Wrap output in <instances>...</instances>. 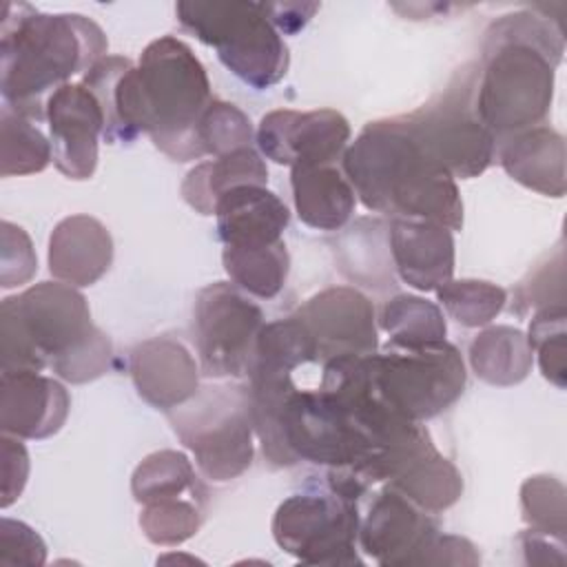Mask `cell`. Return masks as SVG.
<instances>
[{"mask_svg": "<svg viewBox=\"0 0 567 567\" xmlns=\"http://www.w3.org/2000/svg\"><path fill=\"white\" fill-rule=\"evenodd\" d=\"M111 339L91 321L86 297L62 281H40L0 303V372L51 368L66 383L109 372Z\"/></svg>", "mask_w": 567, "mask_h": 567, "instance_id": "6da1fadb", "label": "cell"}, {"mask_svg": "<svg viewBox=\"0 0 567 567\" xmlns=\"http://www.w3.org/2000/svg\"><path fill=\"white\" fill-rule=\"evenodd\" d=\"M341 171L372 213L436 221L450 230L463 226L456 179L423 151L401 115L368 122L343 151Z\"/></svg>", "mask_w": 567, "mask_h": 567, "instance_id": "7a4b0ae2", "label": "cell"}, {"mask_svg": "<svg viewBox=\"0 0 567 567\" xmlns=\"http://www.w3.org/2000/svg\"><path fill=\"white\" fill-rule=\"evenodd\" d=\"M560 58V27L534 11L507 13L487 27L474 106L496 144L543 124Z\"/></svg>", "mask_w": 567, "mask_h": 567, "instance_id": "3957f363", "label": "cell"}, {"mask_svg": "<svg viewBox=\"0 0 567 567\" xmlns=\"http://www.w3.org/2000/svg\"><path fill=\"white\" fill-rule=\"evenodd\" d=\"M106 35L80 13H42L24 2H4L0 18L2 104L40 122L47 97L100 62Z\"/></svg>", "mask_w": 567, "mask_h": 567, "instance_id": "277c9868", "label": "cell"}, {"mask_svg": "<svg viewBox=\"0 0 567 567\" xmlns=\"http://www.w3.org/2000/svg\"><path fill=\"white\" fill-rule=\"evenodd\" d=\"M144 133L175 162L202 159L197 124L213 102L204 64L175 35L148 42L137 62Z\"/></svg>", "mask_w": 567, "mask_h": 567, "instance_id": "5b68a950", "label": "cell"}, {"mask_svg": "<svg viewBox=\"0 0 567 567\" xmlns=\"http://www.w3.org/2000/svg\"><path fill=\"white\" fill-rule=\"evenodd\" d=\"M184 31L217 51L219 62L244 84L264 91L284 80L290 53L261 2H177Z\"/></svg>", "mask_w": 567, "mask_h": 567, "instance_id": "8992f818", "label": "cell"}, {"mask_svg": "<svg viewBox=\"0 0 567 567\" xmlns=\"http://www.w3.org/2000/svg\"><path fill=\"white\" fill-rule=\"evenodd\" d=\"M166 416L208 481L228 483L252 465L255 425L248 388L239 383L202 385L195 396L168 410Z\"/></svg>", "mask_w": 567, "mask_h": 567, "instance_id": "52a82bcc", "label": "cell"}, {"mask_svg": "<svg viewBox=\"0 0 567 567\" xmlns=\"http://www.w3.org/2000/svg\"><path fill=\"white\" fill-rule=\"evenodd\" d=\"M476 80L478 66L463 64L439 95L401 115L423 151L454 179L478 177L496 159V137L476 115Z\"/></svg>", "mask_w": 567, "mask_h": 567, "instance_id": "ba28073f", "label": "cell"}, {"mask_svg": "<svg viewBox=\"0 0 567 567\" xmlns=\"http://www.w3.org/2000/svg\"><path fill=\"white\" fill-rule=\"evenodd\" d=\"M370 363L383 399L401 416L416 423L454 405L467 381L463 357L447 339L423 346L388 341L370 354Z\"/></svg>", "mask_w": 567, "mask_h": 567, "instance_id": "9c48e42d", "label": "cell"}, {"mask_svg": "<svg viewBox=\"0 0 567 567\" xmlns=\"http://www.w3.org/2000/svg\"><path fill=\"white\" fill-rule=\"evenodd\" d=\"M359 503L334 489H301L272 516V538L303 565H361L357 551Z\"/></svg>", "mask_w": 567, "mask_h": 567, "instance_id": "30bf717a", "label": "cell"}, {"mask_svg": "<svg viewBox=\"0 0 567 567\" xmlns=\"http://www.w3.org/2000/svg\"><path fill=\"white\" fill-rule=\"evenodd\" d=\"M264 326V310L241 288L228 281L204 286L195 297L190 319V339L202 377H248Z\"/></svg>", "mask_w": 567, "mask_h": 567, "instance_id": "8fae6325", "label": "cell"}, {"mask_svg": "<svg viewBox=\"0 0 567 567\" xmlns=\"http://www.w3.org/2000/svg\"><path fill=\"white\" fill-rule=\"evenodd\" d=\"M279 427L295 465L310 461L328 470H359L377 454L374 441L319 388H295L279 412Z\"/></svg>", "mask_w": 567, "mask_h": 567, "instance_id": "7c38bea8", "label": "cell"}, {"mask_svg": "<svg viewBox=\"0 0 567 567\" xmlns=\"http://www.w3.org/2000/svg\"><path fill=\"white\" fill-rule=\"evenodd\" d=\"M255 142L261 157L275 164L326 166L341 159L350 142V122L334 109H277L261 117Z\"/></svg>", "mask_w": 567, "mask_h": 567, "instance_id": "4fadbf2b", "label": "cell"}, {"mask_svg": "<svg viewBox=\"0 0 567 567\" xmlns=\"http://www.w3.org/2000/svg\"><path fill=\"white\" fill-rule=\"evenodd\" d=\"M295 317L315 339L321 363L379 350L374 306L352 286H332L312 295L295 310Z\"/></svg>", "mask_w": 567, "mask_h": 567, "instance_id": "5bb4252c", "label": "cell"}, {"mask_svg": "<svg viewBox=\"0 0 567 567\" xmlns=\"http://www.w3.org/2000/svg\"><path fill=\"white\" fill-rule=\"evenodd\" d=\"M439 532L434 514L383 485L359 518L357 543L377 565L410 567Z\"/></svg>", "mask_w": 567, "mask_h": 567, "instance_id": "9a60e30c", "label": "cell"}, {"mask_svg": "<svg viewBox=\"0 0 567 567\" xmlns=\"http://www.w3.org/2000/svg\"><path fill=\"white\" fill-rule=\"evenodd\" d=\"M44 115L55 168L75 182L93 177L104 135V115L95 95L82 82L62 84L47 97Z\"/></svg>", "mask_w": 567, "mask_h": 567, "instance_id": "2e32d148", "label": "cell"}, {"mask_svg": "<svg viewBox=\"0 0 567 567\" xmlns=\"http://www.w3.org/2000/svg\"><path fill=\"white\" fill-rule=\"evenodd\" d=\"M66 388L42 372H0V430L18 439H49L69 416Z\"/></svg>", "mask_w": 567, "mask_h": 567, "instance_id": "e0dca14e", "label": "cell"}, {"mask_svg": "<svg viewBox=\"0 0 567 567\" xmlns=\"http://www.w3.org/2000/svg\"><path fill=\"white\" fill-rule=\"evenodd\" d=\"M128 370L137 394L162 412L186 403L199 390V363L168 334L140 341L131 350Z\"/></svg>", "mask_w": 567, "mask_h": 567, "instance_id": "ac0fdd59", "label": "cell"}, {"mask_svg": "<svg viewBox=\"0 0 567 567\" xmlns=\"http://www.w3.org/2000/svg\"><path fill=\"white\" fill-rule=\"evenodd\" d=\"M388 246L396 275L421 292H432L454 275L452 230L425 219H390Z\"/></svg>", "mask_w": 567, "mask_h": 567, "instance_id": "d6986e66", "label": "cell"}, {"mask_svg": "<svg viewBox=\"0 0 567 567\" xmlns=\"http://www.w3.org/2000/svg\"><path fill=\"white\" fill-rule=\"evenodd\" d=\"M49 272L55 281L86 288L100 281L113 264V237L91 215H69L49 237Z\"/></svg>", "mask_w": 567, "mask_h": 567, "instance_id": "ffe728a7", "label": "cell"}, {"mask_svg": "<svg viewBox=\"0 0 567 567\" xmlns=\"http://www.w3.org/2000/svg\"><path fill=\"white\" fill-rule=\"evenodd\" d=\"M217 237L230 248L281 241L290 221L288 206L266 186L246 184L226 190L215 206Z\"/></svg>", "mask_w": 567, "mask_h": 567, "instance_id": "44dd1931", "label": "cell"}, {"mask_svg": "<svg viewBox=\"0 0 567 567\" xmlns=\"http://www.w3.org/2000/svg\"><path fill=\"white\" fill-rule=\"evenodd\" d=\"M82 84L102 109L104 140L109 144H131L144 133L137 64L122 55H104L84 73Z\"/></svg>", "mask_w": 567, "mask_h": 567, "instance_id": "7402d4cb", "label": "cell"}, {"mask_svg": "<svg viewBox=\"0 0 567 567\" xmlns=\"http://www.w3.org/2000/svg\"><path fill=\"white\" fill-rule=\"evenodd\" d=\"M496 159L520 186L547 197L565 195V137L551 126L540 124L498 142Z\"/></svg>", "mask_w": 567, "mask_h": 567, "instance_id": "603a6c76", "label": "cell"}, {"mask_svg": "<svg viewBox=\"0 0 567 567\" xmlns=\"http://www.w3.org/2000/svg\"><path fill=\"white\" fill-rule=\"evenodd\" d=\"M297 217L315 230H341L357 206L354 188L334 164L290 168Z\"/></svg>", "mask_w": 567, "mask_h": 567, "instance_id": "cb8c5ba5", "label": "cell"}, {"mask_svg": "<svg viewBox=\"0 0 567 567\" xmlns=\"http://www.w3.org/2000/svg\"><path fill=\"white\" fill-rule=\"evenodd\" d=\"M383 485L396 489L430 514L452 507L463 494L458 467L434 447V441L408 456Z\"/></svg>", "mask_w": 567, "mask_h": 567, "instance_id": "d4e9b609", "label": "cell"}, {"mask_svg": "<svg viewBox=\"0 0 567 567\" xmlns=\"http://www.w3.org/2000/svg\"><path fill=\"white\" fill-rule=\"evenodd\" d=\"M266 182L268 168L261 153L246 146L190 168L182 182V197L199 215H213L226 190L246 184L266 186Z\"/></svg>", "mask_w": 567, "mask_h": 567, "instance_id": "484cf974", "label": "cell"}, {"mask_svg": "<svg viewBox=\"0 0 567 567\" xmlns=\"http://www.w3.org/2000/svg\"><path fill=\"white\" fill-rule=\"evenodd\" d=\"M472 372L498 388H509L527 379L534 365V350L520 328L496 323L485 326L467 348Z\"/></svg>", "mask_w": 567, "mask_h": 567, "instance_id": "4316f807", "label": "cell"}, {"mask_svg": "<svg viewBox=\"0 0 567 567\" xmlns=\"http://www.w3.org/2000/svg\"><path fill=\"white\" fill-rule=\"evenodd\" d=\"M221 264L230 281L257 299L277 297L290 272V255L284 239L250 248L224 246Z\"/></svg>", "mask_w": 567, "mask_h": 567, "instance_id": "83f0119b", "label": "cell"}, {"mask_svg": "<svg viewBox=\"0 0 567 567\" xmlns=\"http://www.w3.org/2000/svg\"><path fill=\"white\" fill-rule=\"evenodd\" d=\"M131 494L140 505L179 496L208 498L188 456L177 450H157L144 456L131 476Z\"/></svg>", "mask_w": 567, "mask_h": 567, "instance_id": "f1b7e54d", "label": "cell"}, {"mask_svg": "<svg viewBox=\"0 0 567 567\" xmlns=\"http://www.w3.org/2000/svg\"><path fill=\"white\" fill-rule=\"evenodd\" d=\"M53 159L51 140L38 128V122L11 111H0V175L40 173Z\"/></svg>", "mask_w": 567, "mask_h": 567, "instance_id": "f546056e", "label": "cell"}, {"mask_svg": "<svg viewBox=\"0 0 567 567\" xmlns=\"http://www.w3.org/2000/svg\"><path fill=\"white\" fill-rule=\"evenodd\" d=\"M379 326L385 330L392 343L423 346L443 341L447 323L441 308L419 295H394L379 312Z\"/></svg>", "mask_w": 567, "mask_h": 567, "instance_id": "4dcf8cb0", "label": "cell"}, {"mask_svg": "<svg viewBox=\"0 0 567 567\" xmlns=\"http://www.w3.org/2000/svg\"><path fill=\"white\" fill-rule=\"evenodd\" d=\"M208 498L179 496L142 505L140 527L159 547H175L193 538L206 518Z\"/></svg>", "mask_w": 567, "mask_h": 567, "instance_id": "1f68e13d", "label": "cell"}, {"mask_svg": "<svg viewBox=\"0 0 567 567\" xmlns=\"http://www.w3.org/2000/svg\"><path fill=\"white\" fill-rule=\"evenodd\" d=\"M434 292L445 312L465 328L489 326L507 303V290L485 279H450Z\"/></svg>", "mask_w": 567, "mask_h": 567, "instance_id": "d6a6232c", "label": "cell"}, {"mask_svg": "<svg viewBox=\"0 0 567 567\" xmlns=\"http://www.w3.org/2000/svg\"><path fill=\"white\" fill-rule=\"evenodd\" d=\"M567 310L565 303L534 310L527 328V341L538 357L543 377L556 388L567 385Z\"/></svg>", "mask_w": 567, "mask_h": 567, "instance_id": "836d02e7", "label": "cell"}, {"mask_svg": "<svg viewBox=\"0 0 567 567\" xmlns=\"http://www.w3.org/2000/svg\"><path fill=\"white\" fill-rule=\"evenodd\" d=\"M197 142L204 155L219 157L252 146L255 131L248 115L239 106L213 97L199 117Z\"/></svg>", "mask_w": 567, "mask_h": 567, "instance_id": "e575fe53", "label": "cell"}, {"mask_svg": "<svg viewBox=\"0 0 567 567\" xmlns=\"http://www.w3.org/2000/svg\"><path fill=\"white\" fill-rule=\"evenodd\" d=\"M520 512L527 529L565 538L567 492L556 476H529L520 485Z\"/></svg>", "mask_w": 567, "mask_h": 567, "instance_id": "d590c367", "label": "cell"}, {"mask_svg": "<svg viewBox=\"0 0 567 567\" xmlns=\"http://www.w3.org/2000/svg\"><path fill=\"white\" fill-rule=\"evenodd\" d=\"M556 303H565V257L560 246L540 268L518 284L512 308H516L518 315H525L529 308L538 310Z\"/></svg>", "mask_w": 567, "mask_h": 567, "instance_id": "8d00e7d4", "label": "cell"}, {"mask_svg": "<svg viewBox=\"0 0 567 567\" xmlns=\"http://www.w3.org/2000/svg\"><path fill=\"white\" fill-rule=\"evenodd\" d=\"M0 246V286L16 288L29 284L38 270V257L27 230L2 219Z\"/></svg>", "mask_w": 567, "mask_h": 567, "instance_id": "74e56055", "label": "cell"}, {"mask_svg": "<svg viewBox=\"0 0 567 567\" xmlns=\"http://www.w3.org/2000/svg\"><path fill=\"white\" fill-rule=\"evenodd\" d=\"M47 563V545L42 536L27 523L0 518V565L40 567Z\"/></svg>", "mask_w": 567, "mask_h": 567, "instance_id": "f35d334b", "label": "cell"}, {"mask_svg": "<svg viewBox=\"0 0 567 567\" xmlns=\"http://www.w3.org/2000/svg\"><path fill=\"white\" fill-rule=\"evenodd\" d=\"M29 452L22 439L2 434L0 436V507L7 509L13 505L27 485L29 478Z\"/></svg>", "mask_w": 567, "mask_h": 567, "instance_id": "ab89813d", "label": "cell"}, {"mask_svg": "<svg viewBox=\"0 0 567 567\" xmlns=\"http://www.w3.org/2000/svg\"><path fill=\"white\" fill-rule=\"evenodd\" d=\"M478 563H481V556L472 540L454 534H443V532H439L416 558V565H425V567H441V565L474 567Z\"/></svg>", "mask_w": 567, "mask_h": 567, "instance_id": "60d3db41", "label": "cell"}, {"mask_svg": "<svg viewBox=\"0 0 567 567\" xmlns=\"http://www.w3.org/2000/svg\"><path fill=\"white\" fill-rule=\"evenodd\" d=\"M261 7L279 33H297L319 11L317 2H261Z\"/></svg>", "mask_w": 567, "mask_h": 567, "instance_id": "b9f144b4", "label": "cell"}, {"mask_svg": "<svg viewBox=\"0 0 567 567\" xmlns=\"http://www.w3.org/2000/svg\"><path fill=\"white\" fill-rule=\"evenodd\" d=\"M520 547L529 565H563L565 563V538L525 529L520 536Z\"/></svg>", "mask_w": 567, "mask_h": 567, "instance_id": "7bdbcfd3", "label": "cell"}, {"mask_svg": "<svg viewBox=\"0 0 567 567\" xmlns=\"http://www.w3.org/2000/svg\"><path fill=\"white\" fill-rule=\"evenodd\" d=\"M175 558H179V560H188V563H199V560H197V558H193V556H175V554H173V556H159V558H157V563H166V560H175Z\"/></svg>", "mask_w": 567, "mask_h": 567, "instance_id": "ee69618b", "label": "cell"}]
</instances>
